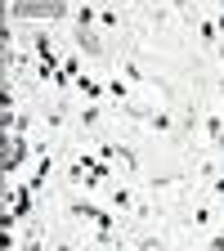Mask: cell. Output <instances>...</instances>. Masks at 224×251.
<instances>
[{"instance_id":"52a82bcc","label":"cell","mask_w":224,"mask_h":251,"mask_svg":"<svg viewBox=\"0 0 224 251\" xmlns=\"http://www.w3.org/2000/svg\"><path fill=\"white\" fill-rule=\"evenodd\" d=\"M188 225H198V229H202V225H211V211H206V206H198V211H193V220H188Z\"/></svg>"},{"instance_id":"6da1fadb","label":"cell","mask_w":224,"mask_h":251,"mask_svg":"<svg viewBox=\"0 0 224 251\" xmlns=\"http://www.w3.org/2000/svg\"><path fill=\"white\" fill-rule=\"evenodd\" d=\"M72 215H76V220H90V225H94V229H103V233H112V229H117V220H112L108 211L85 206V202H76V206H72Z\"/></svg>"},{"instance_id":"30bf717a","label":"cell","mask_w":224,"mask_h":251,"mask_svg":"<svg viewBox=\"0 0 224 251\" xmlns=\"http://www.w3.org/2000/svg\"><path fill=\"white\" fill-rule=\"evenodd\" d=\"M220 27H224V5H220Z\"/></svg>"},{"instance_id":"7a4b0ae2","label":"cell","mask_w":224,"mask_h":251,"mask_svg":"<svg viewBox=\"0 0 224 251\" xmlns=\"http://www.w3.org/2000/svg\"><path fill=\"white\" fill-rule=\"evenodd\" d=\"M23 157H27V144H23V139H14V144H9V152H5V166L14 171V166L23 162Z\"/></svg>"},{"instance_id":"8992f818","label":"cell","mask_w":224,"mask_h":251,"mask_svg":"<svg viewBox=\"0 0 224 251\" xmlns=\"http://www.w3.org/2000/svg\"><path fill=\"white\" fill-rule=\"evenodd\" d=\"M94 18H99V14H94V9H90V5H81V9H76V23H81V27H90V23H94Z\"/></svg>"},{"instance_id":"5b68a950","label":"cell","mask_w":224,"mask_h":251,"mask_svg":"<svg viewBox=\"0 0 224 251\" xmlns=\"http://www.w3.org/2000/svg\"><path fill=\"white\" fill-rule=\"evenodd\" d=\"M112 202H117L121 211H130V206H135V198H130V193H125V188H117V193H112Z\"/></svg>"},{"instance_id":"3957f363","label":"cell","mask_w":224,"mask_h":251,"mask_svg":"<svg viewBox=\"0 0 224 251\" xmlns=\"http://www.w3.org/2000/svg\"><path fill=\"white\" fill-rule=\"evenodd\" d=\"M76 41H81V50H90V54H99V50H103V45H99V36H94L90 27H81V36H76Z\"/></svg>"},{"instance_id":"9c48e42d","label":"cell","mask_w":224,"mask_h":251,"mask_svg":"<svg viewBox=\"0 0 224 251\" xmlns=\"http://www.w3.org/2000/svg\"><path fill=\"white\" fill-rule=\"evenodd\" d=\"M211 188H215V193H220V198H224V175H220V179H215V184H211Z\"/></svg>"},{"instance_id":"ba28073f","label":"cell","mask_w":224,"mask_h":251,"mask_svg":"<svg viewBox=\"0 0 224 251\" xmlns=\"http://www.w3.org/2000/svg\"><path fill=\"white\" fill-rule=\"evenodd\" d=\"M139 251H166V247H162V242H152V238H148V242H139Z\"/></svg>"},{"instance_id":"277c9868","label":"cell","mask_w":224,"mask_h":251,"mask_svg":"<svg viewBox=\"0 0 224 251\" xmlns=\"http://www.w3.org/2000/svg\"><path fill=\"white\" fill-rule=\"evenodd\" d=\"M76 85H81V94H90V99H99V81H90V76H81Z\"/></svg>"}]
</instances>
